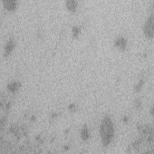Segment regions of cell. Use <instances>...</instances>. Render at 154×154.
<instances>
[{
  "label": "cell",
  "instance_id": "cell-1",
  "mask_svg": "<svg viewBox=\"0 0 154 154\" xmlns=\"http://www.w3.org/2000/svg\"><path fill=\"white\" fill-rule=\"evenodd\" d=\"M114 129L111 120L108 117H105L102 121L100 126V134L104 146L110 144L114 136Z\"/></svg>",
  "mask_w": 154,
  "mask_h": 154
},
{
  "label": "cell",
  "instance_id": "cell-2",
  "mask_svg": "<svg viewBox=\"0 0 154 154\" xmlns=\"http://www.w3.org/2000/svg\"><path fill=\"white\" fill-rule=\"evenodd\" d=\"M143 31L145 36L149 38L152 39L153 37V15H150L147 19L143 27Z\"/></svg>",
  "mask_w": 154,
  "mask_h": 154
},
{
  "label": "cell",
  "instance_id": "cell-3",
  "mask_svg": "<svg viewBox=\"0 0 154 154\" xmlns=\"http://www.w3.org/2000/svg\"><path fill=\"white\" fill-rule=\"evenodd\" d=\"M4 5V7L8 10H13L16 9L17 3L16 1H12V0H4L3 1Z\"/></svg>",
  "mask_w": 154,
  "mask_h": 154
},
{
  "label": "cell",
  "instance_id": "cell-4",
  "mask_svg": "<svg viewBox=\"0 0 154 154\" xmlns=\"http://www.w3.org/2000/svg\"><path fill=\"white\" fill-rule=\"evenodd\" d=\"M115 46L120 49H124L126 46V40L123 37L117 38L115 40Z\"/></svg>",
  "mask_w": 154,
  "mask_h": 154
},
{
  "label": "cell",
  "instance_id": "cell-5",
  "mask_svg": "<svg viewBox=\"0 0 154 154\" xmlns=\"http://www.w3.org/2000/svg\"><path fill=\"white\" fill-rule=\"evenodd\" d=\"M15 45H14V42L13 41L12 39L9 40L7 43L6 45L5 46V51H4V55L5 56H7L8 55H9L11 52L13 51V48H14Z\"/></svg>",
  "mask_w": 154,
  "mask_h": 154
},
{
  "label": "cell",
  "instance_id": "cell-6",
  "mask_svg": "<svg viewBox=\"0 0 154 154\" xmlns=\"http://www.w3.org/2000/svg\"><path fill=\"white\" fill-rule=\"evenodd\" d=\"M66 4L67 9L71 12H75L77 7V3L75 1H67Z\"/></svg>",
  "mask_w": 154,
  "mask_h": 154
},
{
  "label": "cell",
  "instance_id": "cell-7",
  "mask_svg": "<svg viewBox=\"0 0 154 154\" xmlns=\"http://www.w3.org/2000/svg\"><path fill=\"white\" fill-rule=\"evenodd\" d=\"M89 134L87 127L86 125H84L81 131V138L84 140H87L89 138Z\"/></svg>",
  "mask_w": 154,
  "mask_h": 154
},
{
  "label": "cell",
  "instance_id": "cell-8",
  "mask_svg": "<svg viewBox=\"0 0 154 154\" xmlns=\"http://www.w3.org/2000/svg\"><path fill=\"white\" fill-rule=\"evenodd\" d=\"M19 84L18 83H16V82H13V83H11L8 85V88L9 89L12 91V92H15L16 90H17L19 87Z\"/></svg>",
  "mask_w": 154,
  "mask_h": 154
},
{
  "label": "cell",
  "instance_id": "cell-9",
  "mask_svg": "<svg viewBox=\"0 0 154 154\" xmlns=\"http://www.w3.org/2000/svg\"><path fill=\"white\" fill-rule=\"evenodd\" d=\"M72 31H73V36H75V37H77V36H78V34L80 33V29L78 28V27H73V28L72 30Z\"/></svg>",
  "mask_w": 154,
  "mask_h": 154
}]
</instances>
